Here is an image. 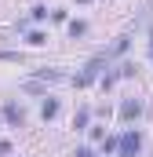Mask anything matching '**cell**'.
Wrapping results in <instances>:
<instances>
[{"instance_id": "cell-1", "label": "cell", "mask_w": 153, "mask_h": 157, "mask_svg": "<svg viewBox=\"0 0 153 157\" xmlns=\"http://www.w3.org/2000/svg\"><path fill=\"white\" fill-rule=\"evenodd\" d=\"M139 150H142V135H139V132H124L117 154H120V157H139Z\"/></svg>"}, {"instance_id": "cell-2", "label": "cell", "mask_w": 153, "mask_h": 157, "mask_svg": "<svg viewBox=\"0 0 153 157\" xmlns=\"http://www.w3.org/2000/svg\"><path fill=\"white\" fill-rule=\"evenodd\" d=\"M0 113H4V121H7L11 128H22V124H26V110H22V106H15V102H4V110H0Z\"/></svg>"}, {"instance_id": "cell-3", "label": "cell", "mask_w": 153, "mask_h": 157, "mask_svg": "<svg viewBox=\"0 0 153 157\" xmlns=\"http://www.w3.org/2000/svg\"><path fill=\"white\" fill-rule=\"evenodd\" d=\"M33 80H47V84H66V80H73V77H66L62 70H47V66H44V70H37V77H33Z\"/></svg>"}, {"instance_id": "cell-4", "label": "cell", "mask_w": 153, "mask_h": 157, "mask_svg": "<svg viewBox=\"0 0 153 157\" xmlns=\"http://www.w3.org/2000/svg\"><path fill=\"white\" fill-rule=\"evenodd\" d=\"M139 113H142V102L139 99H124L120 102V121H135Z\"/></svg>"}, {"instance_id": "cell-5", "label": "cell", "mask_w": 153, "mask_h": 157, "mask_svg": "<svg viewBox=\"0 0 153 157\" xmlns=\"http://www.w3.org/2000/svg\"><path fill=\"white\" fill-rule=\"evenodd\" d=\"M58 110H62V106H58V99H44L40 117H44V121H55V117H58Z\"/></svg>"}, {"instance_id": "cell-6", "label": "cell", "mask_w": 153, "mask_h": 157, "mask_svg": "<svg viewBox=\"0 0 153 157\" xmlns=\"http://www.w3.org/2000/svg\"><path fill=\"white\" fill-rule=\"evenodd\" d=\"M128 44H131V37H117V40H113V48H106V59L124 55V51H128Z\"/></svg>"}, {"instance_id": "cell-7", "label": "cell", "mask_w": 153, "mask_h": 157, "mask_svg": "<svg viewBox=\"0 0 153 157\" xmlns=\"http://www.w3.org/2000/svg\"><path fill=\"white\" fill-rule=\"evenodd\" d=\"M84 33H88V22H84V18H76V22H69V37H84Z\"/></svg>"}, {"instance_id": "cell-8", "label": "cell", "mask_w": 153, "mask_h": 157, "mask_svg": "<svg viewBox=\"0 0 153 157\" xmlns=\"http://www.w3.org/2000/svg\"><path fill=\"white\" fill-rule=\"evenodd\" d=\"M88 121H91V110L84 106V110H76V117H73V128H88Z\"/></svg>"}, {"instance_id": "cell-9", "label": "cell", "mask_w": 153, "mask_h": 157, "mask_svg": "<svg viewBox=\"0 0 153 157\" xmlns=\"http://www.w3.org/2000/svg\"><path fill=\"white\" fill-rule=\"evenodd\" d=\"M26 40H29V44H33V48H40V44H47V37H44V33H40V29H33V33H29V37H26Z\"/></svg>"}, {"instance_id": "cell-10", "label": "cell", "mask_w": 153, "mask_h": 157, "mask_svg": "<svg viewBox=\"0 0 153 157\" xmlns=\"http://www.w3.org/2000/svg\"><path fill=\"white\" fill-rule=\"evenodd\" d=\"M26 91H33V95H40V91H44V84H40V80H26Z\"/></svg>"}, {"instance_id": "cell-11", "label": "cell", "mask_w": 153, "mask_h": 157, "mask_svg": "<svg viewBox=\"0 0 153 157\" xmlns=\"http://www.w3.org/2000/svg\"><path fill=\"white\" fill-rule=\"evenodd\" d=\"M29 15H33V18H37V22H40V18H47V7H44V4H37V7H33Z\"/></svg>"}, {"instance_id": "cell-12", "label": "cell", "mask_w": 153, "mask_h": 157, "mask_svg": "<svg viewBox=\"0 0 153 157\" xmlns=\"http://www.w3.org/2000/svg\"><path fill=\"white\" fill-rule=\"evenodd\" d=\"M73 157H95V150H88V146H76Z\"/></svg>"}, {"instance_id": "cell-13", "label": "cell", "mask_w": 153, "mask_h": 157, "mask_svg": "<svg viewBox=\"0 0 153 157\" xmlns=\"http://www.w3.org/2000/svg\"><path fill=\"white\" fill-rule=\"evenodd\" d=\"M11 150H15V146H11L7 139H0V154H11Z\"/></svg>"}, {"instance_id": "cell-14", "label": "cell", "mask_w": 153, "mask_h": 157, "mask_svg": "<svg viewBox=\"0 0 153 157\" xmlns=\"http://www.w3.org/2000/svg\"><path fill=\"white\" fill-rule=\"evenodd\" d=\"M150 48H153V33H150Z\"/></svg>"}, {"instance_id": "cell-15", "label": "cell", "mask_w": 153, "mask_h": 157, "mask_svg": "<svg viewBox=\"0 0 153 157\" xmlns=\"http://www.w3.org/2000/svg\"><path fill=\"white\" fill-rule=\"evenodd\" d=\"M76 4H88V0H76Z\"/></svg>"}]
</instances>
